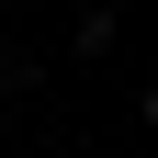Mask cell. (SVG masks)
Wrapping results in <instances>:
<instances>
[{"mask_svg": "<svg viewBox=\"0 0 158 158\" xmlns=\"http://www.w3.org/2000/svg\"><path fill=\"white\" fill-rule=\"evenodd\" d=\"M113 34H124L113 11H79V23H68V45H79V56H113Z\"/></svg>", "mask_w": 158, "mask_h": 158, "instance_id": "obj_1", "label": "cell"}, {"mask_svg": "<svg viewBox=\"0 0 158 158\" xmlns=\"http://www.w3.org/2000/svg\"><path fill=\"white\" fill-rule=\"evenodd\" d=\"M135 124H147V135H158V79H147V102H135Z\"/></svg>", "mask_w": 158, "mask_h": 158, "instance_id": "obj_2", "label": "cell"}]
</instances>
